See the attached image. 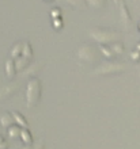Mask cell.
<instances>
[{"instance_id":"cell-4","label":"cell","mask_w":140,"mask_h":149,"mask_svg":"<svg viewBox=\"0 0 140 149\" xmlns=\"http://www.w3.org/2000/svg\"><path fill=\"white\" fill-rule=\"evenodd\" d=\"M12 115H14V119H15V121L18 122L20 126H22V127L27 129V122H26V119H25V118L22 117V115H20L18 111H14V113H12Z\"/></svg>"},{"instance_id":"cell-1","label":"cell","mask_w":140,"mask_h":149,"mask_svg":"<svg viewBox=\"0 0 140 149\" xmlns=\"http://www.w3.org/2000/svg\"><path fill=\"white\" fill-rule=\"evenodd\" d=\"M39 94H41V84H39L38 79H33L27 84V90H26V104L29 109L34 106L38 102Z\"/></svg>"},{"instance_id":"cell-7","label":"cell","mask_w":140,"mask_h":149,"mask_svg":"<svg viewBox=\"0 0 140 149\" xmlns=\"http://www.w3.org/2000/svg\"><path fill=\"white\" fill-rule=\"evenodd\" d=\"M7 148V142L4 141V138L0 136V149H6Z\"/></svg>"},{"instance_id":"cell-3","label":"cell","mask_w":140,"mask_h":149,"mask_svg":"<svg viewBox=\"0 0 140 149\" xmlns=\"http://www.w3.org/2000/svg\"><path fill=\"white\" fill-rule=\"evenodd\" d=\"M14 121H15V119H14V115L10 113H4L3 115L0 117V123L3 125V127H11Z\"/></svg>"},{"instance_id":"cell-8","label":"cell","mask_w":140,"mask_h":149,"mask_svg":"<svg viewBox=\"0 0 140 149\" xmlns=\"http://www.w3.org/2000/svg\"><path fill=\"white\" fill-rule=\"evenodd\" d=\"M35 149H44V142H42V141H39V142H38V146H37Z\"/></svg>"},{"instance_id":"cell-2","label":"cell","mask_w":140,"mask_h":149,"mask_svg":"<svg viewBox=\"0 0 140 149\" xmlns=\"http://www.w3.org/2000/svg\"><path fill=\"white\" fill-rule=\"evenodd\" d=\"M114 1H116V4L118 6V8H120L121 18H122V20H124L125 26L128 27L129 24H131V16H129V12H128V10H127V6H125L124 0H114Z\"/></svg>"},{"instance_id":"cell-5","label":"cell","mask_w":140,"mask_h":149,"mask_svg":"<svg viewBox=\"0 0 140 149\" xmlns=\"http://www.w3.org/2000/svg\"><path fill=\"white\" fill-rule=\"evenodd\" d=\"M20 137H22L23 142H26V145H30L31 144V140H33V138H31V134L27 129H22V132H20Z\"/></svg>"},{"instance_id":"cell-6","label":"cell","mask_w":140,"mask_h":149,"mask_svg":"<svg viewBox=\"0 0 140 149\" xmlns=\"http://www.w3.org/2000/svg\"><path fill=\"white\" fill-rule=\"evenodd\" d=\"M20 132H22V130H19V127H16V126H11V127L8 129L10 137H18V136H20Z\"/></svg>"},{"instance_id":"cell-9","label":"cell","mask_w":140,"mask_h":149,"mask_svg":"<svg viewBox=\"0 0 140 149\" xmlns=\"http://www.w3.org/2000/svg\"><path fill=\"white\" fill-rule=\"evenodd\" d=\"M23 149H30V148H29V146H27V148H23Z\"/></svg>"}]
</instances>
